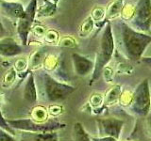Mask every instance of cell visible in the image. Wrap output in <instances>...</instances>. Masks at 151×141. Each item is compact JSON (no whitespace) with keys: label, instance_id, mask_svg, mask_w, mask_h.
<instances>
[{"label":"cell","instance_id":"9a60e30c","mask_svg":"<svg viewBox=\"0 0 151 141\" xmlns=\"http://www.w3.org/2000/svg\"><path fill=\"white\" fill-rule=\"evenodd\" d=\"M57 4H54L50 0H44L40 7H37V14L39 17H49L56 12Z\"/></svg>","mask_w":151,"mask_h":141},{"label":"cell","instance_id":"5b68a950","mask_svg":"<svg viewBox=\"0 0 151 141\" xmlns=\"http://www.w3.org/2000/svg\"><path fill=\"white\" fill-rule=\"evenodd\" d=\"M130 103L129 110L132 114L140 118L147 117L151 107V94L148 79L143 80L137 86Z\"/></svg>","mask_w":151,"mask_h":141},{"label":"cell","instance_id":"603a6c76","mask_svg":"<svg viewBox=\"0 0 151 141\" xmlns=\"http://www.w3.org/2000/svg\"><path fill=\"white\" fill-rule=\"evenodd\" d=\"M50 1H51V2H53L54 4H58L60 0H50Z\"/></svg>","mask_w":151,"mask_h":141},{"label":"cell","instance_id":"44dd1931","mask_svg":"<svg viewBox=\"0 0 151 141\" xmlns=\"http://www.w3.org/2000/svg\"><path fill=\"white\" fill-rule=\"evenodd\" d=\"M6 33H7V31H6V29H5V27H4V25L2 23L1 18H0V40L6 37Z\"/></svg>","mask_w":151,"mask_h":141},{"label":"cell","instance_id":"7402d4cb","mask_svg":"<svg viewBox=\"0 0 151 141\" xmlns=\"http://www.w3.org/2000/svg\"><path fill=\"white\" fill-rule=\"evenodd\" d=\"M142 61L151 68V58H142Z\"/></svg>","mask_w":151,"mask_h":141},{"label":"cell","instance_id":"ffe728a7","mask_svg":"<svg viewBox=\"0 0 151 141\" xmlns=\"http://www.w3.org/2000/svg\"><path fill=\"white\" fill-rule=\"evenodd\" d=\"M145 124H146V130H147V135H149L150 140H151V114L150 113L147 115V117H146Z\"/></svg>","mask_w":151,"mask_h":141},{"label":"cell","instance_id":"cb8c5ba5","mask_svg":"<svg viewBox=\"0 0 151 141\" xmlns=\"http://www.w3.org/2000/svg\"><path fill=\"white\" fill-rule=\"evenodd\" d=\"M8 1H15V0H8Z\"/></svg>","mask_w":151,"mask_h":141},{"label":"cell","instance_id":"d4e9b609","mask_svg":"<svg viewBox=\"0 0 151 141\" xmlns=\"http://www.w3.org/2000/svg\"><path fill=\"white\" fill-rule=\"evenodd\" d=\"M1 1H2V0H0V3H1Z\"/></svg>","mask_w":151,"mask_h":141},{"label":"cell","instance_id":"8992f818","mask_svg":"<svg viewBox=\"0 0 151 141\" xmlns=\"http://www.w3.org/2000/svg\"><path fill=\"white\" fill-rule=\"evenodd\" d=\"M129 26L142 33L148 32L151 27V0H138Z\"/></svg>","mask_w":151,"mask_h":141},{"label":"cell","instance_id":"3957f363","mask_svg":"<svg viewBox=\"0 0 151 141\" xmlns=\"http://www.w3.org/2000/svg\"><path fill=\"white\" fill-rule=\"evenodd\" d=\"M115 43L112 34V26L111 23H108L106 26L104 27L100 38V42H99V47L96 53L90 85H92L100 78L104 68L106 67V65L110 62L112 58Z\"/></svg>","mask_w":151,"mask_h":141},{"label":"cell","instance_id":"7c38bea8","mask_svg":"<svg viewBox=\"0 0 151 141\" xmlns=\"http://www.w3.org/2000/svg\"><path fill=\"white\" fill-rule=\"evenodd\" d=\"M19 141H59L58 132L47 133H31V132H20Z\"/></svg>","mask_w":151,"mask_h":141},{"label":"cell","instance_id":"d6986e66","mask_svg":"<svg viewBox=\"0 0 151 141\" xmlns=\"http://www.w3.org/2000/svg\"><path fill=\"white\" fill-rule=\"evenodd\" d=\"M14 78H15V70H14V69H11L6 74V76L4 77V82L11 84L14 81Z\"/></svg>","mask_w":151,"mask_h":141},{"label":"cell","instance_id":"ac0fdd59","mask_svg":"<svg viewBox=\"0 0 151 141\" xmlns=\"http://www.w3.org/2000/svg\"><path fill=\"white\" fill-rule=\"evenodd\" d=\"M0 141H17L14 135L8 133L7 131L0 128Z\"/></svg>","mask_w":151,"mask_h":141},{"label":"cell","instance_id":"4fadbf2b","mask_svg":"<svg viewBox=\"0 0 151 141\" xmlns=\"http://www.w3.org/2000/svg\"><path fill=\"white\" fill-rule=\"evenodd\" d=\"M23 96L25 101L29 103H34L38 101L37 88L35 84L34 73H29L27 78L26 79L25 86H24Z\"/></svg>","mask_w":151,"mask_h":141},{"label":"cell","instance_id":"8fae6325","mask_svg":"<svg viewBox=\"0 0 151 141\" xmlns=\"http://www.w3.org/2000/svg\"><path fill=\"white\" fill-rule=\"evenodd\" d=\"M25 11V8L23 7L21 3L14 2V1H1L0 3V12L4 16L8 18L18 20L21 18Z\"/></svg>","mask_w":151,"mask_h":141},{"label":"cell","instance_id":"277c9868","mask_svg":"<svg viewBox=\"0 0 151 141\" xmlns=\"http://www.w3.org/2000/svg\"><path fill=\"white\" fill-rule=\"evenodd\" d=\"M9 126L14 131L31 132V133H47L58 132L66 127V124L57 120H48L45 121H38L33 119L6 120Z\"/></svg>","mask_w":151,"mask_h":141},{"label":"cell","instance_id":"30bf717a","mask_svg":"<svg viewBox=\"0 0 151 141\" xmlns=\"http://www.w3.org/2000/svg\"><path fill=\"white\" fill-rule=\"evenodd\" d=\"M24 53L23 45L12 38L5 37L0 40V56L4 58H13Z\"/></svg>","mask_w":151,"mask_h":141},{"label":"cell","instance_id":"6da1fadb","mask_svg":"<svg viewBox=\"0 0 151 141\" xmlns=\"http://www.w3.org/2000/svg\"><path fill=\"white\" fill-rule=\"evenodd\" d=\"M114 43L123 56L127 59L137 61L142 58V55L146 47L151 43V36L136 31L125 22L114 23L112 28Z\"/></svg>","mask_w":151,"mask_h":141},{"label":"cell","instance_id":"2e32d148","mask_svg":"<svg viewBox=\"0 0 151 141\" xmlns=\"http://www.w3.org/2000/svg\"><path fill=\"white\" fill-rule=\"evenodd\" d=\"M46 118H47V113L45 108L38 106L33 110V120L38 121H42V120H45Z\"/></svg>","mask_w":151,"mask_h":141},{"label":"cell","instance_id":"e0dca14e","mask_svg":"<svg viewBox=\"0 0 151 141\" xmlns=\"http://www.w3.org/2000/svg\"><path fill=\"white\" fill-rule=\"evenodd\" d=\"M0 128H2L3 130L7 131L8 133H9L12 135H15V132H14V130L12 128H11V127L9 126V124L7 123V120H5L2 116L1 111H0Z\"/></svg>","mask_w":151,"mask_h":141},{"label":"cell","instance_id":"7a4b0ae2","mask_svg":"<svg viewBox=\"0 0 151 141\" xmlns=\"http://www.w3.org/2000/svg\"><path fill=\"white\" fill-rule=\"evenodd\" d=\"M34 78L38 99L49 105H57L65 101L77 89L73 86L58 81L45 70L35 73Z\"/></svg>","mask_w":151,"mask_h":141},{"label":"cell","instance_id":"5bb4252c","mask_svg":"<svg viewBox=\"0 0 151 141\" xmlns=\"http://www.w3.org/2000/svg\"><path fill=\"white\" fill-rule=\"evenodd\" d=\"M72 138L73 141H93L80 122H76L73 125Z\"/></svg>","mask_w":151,"mask_h":141},{"label":"cell","instance_id":"9c48e42d","mask_svg":"<svg viewBox=\"0 0 151 141\" xmlns=\"http://www.w3.org/2000/svg\"><path fill=\"white\" fill-rule=\"evenodd\" d=\"M72 62L75 73L78 76H87L88 74L93 73L94 62L84 56H81L78 53L72 54Z\"/></svg>","mask_w":151,"mask_h":141},{"label":"cell","instance_id":"52a82bcc","mask_svg":"<svg viewBox=\"0 0 151 141\" xmlns=\"http://www.w3.org/2000/svg\"><path fill=\"white\" fill-rule=\"evenodd\" d=\"M37 7L38 0H30L27 8L25 9V11H24L22 17L17 20L16 30L23 46H26L27 44L28 35H29L33 22H34V19L37 14Z\"/></svg>","mask_w":151,"mask_h":141},{"label":"cell","instance_id":"ba28073f","mask_svg":"<svg viewBox=\"0 0 151 141\" xmlns=\"http://www.w3.org/2000/svg\"><path fill=\"white\" fill-rule=\"evenodd\" d=\"M96 124L99 137H113L118 140L124 126V121L115 118H106L97 119Z\"/></svg>","mask_w":151,"mask_h":141}]
</instances>
